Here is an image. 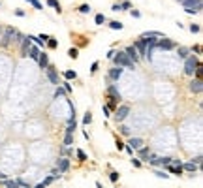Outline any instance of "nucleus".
Wrapping results in <instances>:
<instances>
[{
    "instance_id": "f257e3e1",
    "label": "nucleus",
    "mask_w": 203,
    "mask_h": 188,
    "mask_svg": "<svg viewBox=\"0 0 203 188\" xmlns=\"http://www.w3.org/2000/svg\"><path fill=\"white\" fill-rule=\"evenodd\" d=\"M113 62H115V66H118V68H128V70H134V68H136V64H134V62H132L128 57H126V53H124V51L115 53Z\"/></svg>"
},
{
    "instance_id": "f03ea898",
    "label": "nucleus",
    "mask_w": 203,
    "mask_h": 188,
    "mask_svg": "<svg viewBox=\"0 0 203 188\" xmlns=\"http://www.w3.org/2000/svg\"><path fill=\"white\" fill-rule=\"evenodd\" d=\"M183 8H184L186 13H190V15L199 13L201 8H203V0H183Z\"/></svg>"
},
{
    "instance_id": "7ed1b4c3",
    "label": "nucleus",
    "mask_w": 203,
    "mask_h": 188,
    "mask_svg": "<svg viewBox=\"0 0 203 188\" xmlns=\"http://www.w3.org/2000/svg\"><path fill=\"white\" fill-rule=\"evenodd\" d=\"M198 66H201L198 57H194V55H192V57L184 58V73L186 75H194V72L198 70Z\"/></svg>"
},
{
    "instance_id": "20e7f679",
    "label": "nucleus",
    "mask_w": 203,
    "mask_h": 188,
    "mask_svg": "<svg viewBox=\"0 0 203 188\" xmlns=\"http://www.w3.org/2000/svg\"><path fill=\"white\" fill-rule=\"evenodd\" d=\"M175 47H177V41H173L169 38H162L156 41V49H160V51H171Z\"/></svg>"
},
{
    "instance_id": "39448f33",
    "label": "nucleus",
    "mask_w": 203,
    "mask_h": 188,
    "mask_svg": "<svg viewBox=\"0 0 203 188\" xmlns=\"http://www.w3.org/2000/svg\"><path fill=\"white\" fill-rule=\"evenodd\" d=\"M122 98H121V92H118V88L115 87V85H109L107 87V102H113V103H117L118 106V102H121Z\"/></svg>"
},
{
    "instance_id": "423d86ee",
    "label": "nucleus",
    "mask_w": 203,
    "mask_h": 188,
    "mask_svg": "<svg viewBox=\"0 0 203 188\" xmlns=\"http://www.w3.org/2000/svg\"><path fill=\"white\" fill-rule=\"evenodd\" d=\"M128 115H130V106H118V107L115 109V117H113V119H115L117 122H122Z\"/></svg>"
},
{
    "instance_id": "0eeeda50",
    "label": "nucleus",
    "mask_w": 203,
    "mask_h": 188,
    "mask_svg": "<svg viewBox=\"0 0 203 188\" xmlns=\"http://www.w3.org/2000/svg\"><path fill=\"white\" fill-rule=\"evenodd\" d=\"M15 32H17V30L13 28V26H8V28L4 30V36L0 38V43H2V45H8L10 41H13V38H15Z\"/></svg>"
},
{
    "instance_id": "6e6552de",
    "label": "nucleus",
    "mask_w": 203,
    "mask_h": 188,
    "mask_svg": "<svg viewBox=\"0 0 203 188\" xmlns=\"http://www.w3.org/2000/svg\"><path fill=\"white\" fill-rule=\"evenodd\" d=\"M124 53H126V57H128L132 62H134V64H136V62L139 60V58H141V57H139V55H137V51L134 49V45H128V47H126V49H124Z\"/></svg>"
},
{
    "instance_id": "1a4fd4ad",
    "label": "nucleus",
    "mask_w": 203,
    "mask_h": 188,
    "mask_svg": "<svg viewBox=\"0 0 203 188\" xmlns=\"http://www.w3.org/2000/svg\"><path fill=\"white\" fill-rule=\"evenodd\" d=\"M45 72H47V77H49V81H51L53 85H58V75H57V70H55L51 64H49V66L45 68Z\"/></svg>"
},
{
    "instance_id": "9d476101",
    "label": "nucleus",
    "mask_w": 203,
    "mask_h": 188,
    "mask_svg": "<svg viewBox=\"0 0 203 188\" xmlns=\"http://www.w3.org/2000/svg\"><path fill=\"white\" fill-rule=\"evenodd\" d=\"M57 169H58V173L68 171V169H70V160L64 158V156H60V158H58V162H57Z\"/></svg>"
},
{
    "instance_id": "9b49d317",
    "label": "nucleus",
    "mask_w": 203,
    "mask_h": 188,
    "mask_svg": "<svg viewBox=\"0 0 203 188\" xmlns=\"http://www.w3.org/2000/svg\"><path fill=\"white\" fill-rule=\"evenodd\" d=\"M190 92H194V94H199L201 90H203V85H201V79H192L190 81Z\"/></svg>"
},
{
    "instance_id": "f8f14e48",
    "label": "nucleus",
    "mask_w": 203,
    "mask_h": 188,
    "mask_svg": "<svg viewBox=\"0 0 203 188\" xmlns=\"http://www.w3.org/2000/svg\"><path fill=\"white\" fill-rule=\"evenodd\" d=\"M121 77H122V68L115 66V68L109 70V79H111V81H118Z\"/></svg>"
},
{
    "instance_id": "ddd939ff",
    "label": "nucleus",
    "mask_w": 203,
    "mask_h": 188,
    "mask_svg": "<svg viewBox=\"0 0 203 188\" xmlns=\"http://www.w3.org/2000/svg\"><path fill=\"white\" fill-rule=\"evenodd\" d=\"M38 64H40V68H41V70H45V68L49 66V55H47V53L40 51V57H38Z\"/></svg>"
},
{
    "instance_id": "4468645a",
    "label": "nucleus",
    "mask_w": 203,
    "mask_h": 188,
    "mask_svg": "<svg viewBox=\"0 0 203 188\" xmlns=\"http://www.w3.org/2000/svg\"><path fill=\"white\" fill-rule=\"evenodd\" d=\"M139 38H156V40H162L164 34H162V32H156V30H147V32H143Z\"/></svg>"
},
{
    "instance_id": "2eb2a0df",
    "label": "nucleus",
    "mask_w": 203,
    "mask_h": 188,
    "mask_svg": "<svg viewBox=\"0 0 203 188\" xmlns=\"http://www.w3.org/2000/svg\"><path fill=\"white\" fill-rule=\"evenodd\" d=\"M30 40H28V36H26L25 40H23V43H21V55H23V57H26V53H28V49H30Z\"/></svg>"
},
{
    "instance_id": "dca6fc26",
    "label": "nucleus",
    "mask_w": 203,
    "mask_h": 188,
    "mask_svg": "<svg viewBox=\"0 0 203 188\" xmlns=\"http://www.w3.org/2000/svg\"><path fill=\"white\" fill-rule=\"evenodd\" d=\"M28 57L32 58V60H38V57H40V47L38 45H30V49H28Z\"/></svg>"
},
{
    "instance_id": "f3484780",
    "label": "nucleus",
    "mask_w": 203,
    "mask_h": 188,
    "mask_svg": "<svg viewBox=\"0 0 203 188\" xmlns=\"http://www.w3.org/2000/svg\"><path fill=\"white\" fill-rule=\"evenodd\" d=\"M177 55H179V58H186V57H190V47L181 45L179 49H177Z\"/></svg>"
},
{
    "instance_id": "a211bd4d",
    "label": "nucleus",
    "mask_w": 203,
    "mask_h": 188,
    "mask_svg": "<svg viewBox=\"0 0 203 188\" xmlns=\"http://www.w3.org/2000/svg\"><path fill=\"white\" fill-rule=\"evenodd\" d=\"M130 147L141 149V147H143V139H141V137H132V139H130Z\"/></svg>"
},
{
    "instance_id": "6ab92c4d",
    "label": "nucleus",
    "mask_w": 203,
    "mask_h": 188,
    "mask_svg": "<svg viewBox=\"0 0 203 188\" xmlns=\"http://www.w3.org/2000/svg\"><path fill=\"white\" fill-rule=\"evenodd\" d=\"M183 169H184V171H188V173H196V169H198V166H196V164H192V162H186V164H183Z\"/></svg>"
},
{
    "instance_id": "aec40b11",
    "label": "nucleus",
    "mask_w": 203,
    "mask_h": 188,
    "mask_svg": "<svg viewBox=\"0 0 203 188\" xmlns=\"http://www.w3.org/2000/svg\"><path fill=\"white\" fill-rule=\"evenodd\" d=\"M122 23H121V21H111V23H109V28L111 30H122Z\"/></svg>"
},
{
    "instance_id": "412c9836",
    "label": "nucleus",
    "mask_w": 203,
    "mask_h": 188,
    "mask_svg": "<svg viewBox=\"0 0 203 188\" xmlns=\"http://www.w3.org/2000/svg\"><path fill=\"white\" fill-rule=\"evenodd\" d=\"M167 169H169L171 173H175V175H181V173H183V166H167Z\"/></svg>"
},
{
    "instance_id": "4be33fe9",
    "label": "nucleus",
    "mask_w": 203,
    "mask_h": 188,
    "mask_svg": "<svg viewBox=\"0 0 203 188\" xmlns=\"http://www.w3.org/2000/svg\"><path fill=\"white\" fill-rule=\"evenodd\" d=\"M75 77H77V72H73V70H66V72H64V79L66 81L75 79Z\"/></svg>"
},
{
    "instance_id": "5701e85b",
    "label": "nucleus",
    "mask_w": 203,
    "mask_h": 188,
    "mask_svg": "<svg viewBox=\"0 0 203 188\" xmlns=\"http://www.w3.org/2000/svg\"><path fill=\"white\" fill-rule=\"evenodd\" d=\"M47 4L51 6V8H55V11H62V8H60V4H58V0H47Z\"/></svg>"
},
{
    "instance_id": "b1692460",
    "label": "nucleus",
    "mask_w": 203,
    "mask_h": 188,
    "mask_svg": "<svg viewBox=\"0 0 203 188\" xmlns=\"http://www.w3.org/2000/svg\"><path fill=\"white\" fill-rule=\"evenodd\" d=\"M92 11V8H90L88 4H81L79 6V13H83V15H87V13H90Z\"/></svg>"
},
{
    "instance_id": "393cba45",
    "label": "nucleus",
    "mask_w": 203,
    "mask_h": 188,
    "mask_svg": "<svg viewBox=\"0 0 203 188\" xmlns=\"http://www.w3.org/2000/svg\"><path fill=\"white\" fill-rule=\"evenodd\" d=\"M149 154H151L149 147H141V149H139V156H141V158H149Z\"/></svg>"
},
{
    "instance_id": "a878e982",
    "label": "nucleus",
    "mask_w": 203,
    "mask_h": 188,
    "mask_svg": "<svg viewBox=\"0 0 203 188\" xmlns=\"http://www.w3.org/2000/svg\"><path fill=\"white\" fill-rule=\"evenodd\" d=\"M47 47H49V49H57V47H58L57 40H55V38H49V40H47Z\"/></svg>"
},
{
    "instance_id": "bb28decb",
    "label": "nucleus",
    "mask_w": 203,
    "mask_h": 188,
    "mask_svg": "<svg viewBox=\"0 0 203 188\" xmlns=\"http://www.w3.org/2000/svg\"><path fill=\"white\" fill-rule=\"evenodd\" d=\"M77 55H79V49H77V47H72V49L68 51V57H70V58H77Z\"/></svg>"
},
{
    "instance_id": "cd10ccee",
    "label": "nucleus",
    "mask_w": 203,
    "mask_h": 188,
    "mask_svg": "<svg viewBox=\"0 0 203 188\" xmlns=\"http://www.w3.org/2000/svg\"><path fill=\"white\" fill-rule=\"evenodd\" d=\"M90 122H92V113H90V111H87L85 117H83V124H90Z\"/></svg>"
},
{
    "instance_id": "c85d7f7f",
    "label": "nucleus",
    "mask_w": 203,
    "mask_h": 188,
    "mask_svg": "<svg viewBox=\"0 0 203 188\" xmlns=\"http://www.w3.org/2000/svg\"><path fill=\"white\" fill-rule=\"evenodd\" d=\"M94 21H96V25H103L106 23V15H103V13H98Z\"/></svg>"
},
{
    "instance_id": "c756f323",
    "label": "nucleus",
    "mask_w": 203,
    "mask_h": 188,
    "mask_svg": "<svg viewBox=\"0 0 203 188\" xmlns=\"http://www.w3.org/2000/svg\"><path fill=\"white\" fill-rule=\"evenodd\" d=\"M26 2H30V4H32V6H34V8H36V10H41V8H43L40 0H26Z\"/></svg>"
},
{
    "instance_id": "7c9ffc66",
    "label": "nucleus",
    "mask_w": 203,
    "mask_h": 188,
    "mask_svg": "<svg viewBox=\"0 0 203 188\" xmlns=\"http://www.w3.org/2000/svg\"><path fill=\"white\" fill-rule=\"evenodd\" d=\"M72 141H73V136H72V134H66V136H64V145L68 147V145H72Z\"/></svg>"
},
{
    "instance_id": "2f4dec72",
    "label": "nucleus",
    "mask_w": 203,
    "mask_h": 188,
    "mask_svg": "<svg viewBox=\"0 0 203 188\" xmlns=\"http://www.w3.org/2000/svg\"><path fill=\"white\" fill-rule=\"evenodd\" d=\"M28 40H30V41H36V45H38V47H43V45H45V43H41V41H40L38 36H28Z\"/></svg>"
},
{
    "instance_id": "473e14b6",
    "label": "nucleus",
    "mask_w": 203,
    "mask_h": 188,
    "mask_svg": "<svg viewBox=\"0 0 203 188\" xmlns=\"http://www.w3.org/2000/svg\"><path fill=\"white\" fill-rule=\"evenodd\" d=\"M121 10H132V4L128 0H124V2H121Z\"/></svg>"
},
{
    "instance_id": "72a5a7b5",
    "label": "nucleus",
    "mask_w": 203,
    "mask_h": 188,
    "mask_svg": "<svg viewBox=\"0 0 203 188\" xmlns=\"http://www.w3.org/2000/svg\"><path fill=\"white\" fill-rule=\"evenodd\" d=\"M15 43H23V40H25V36H23V34H21V32H15Z\"/></svg>"
},
{
    "instance_id": "f704fd0d",
    "label": "nucleus",
    "mask_w": 203,
    "mask_h": 188,
    "mask_svg": "<svg viewBox=\"0 0 203 188\" xmlns=\"http://www.w3.org/2000/svg\"><path fill=\"white\" fill-rule=\"evenodd\" d=\"M77 158L81 160V162H85V160H87V154H85V152H83V151L79 149V151H77Z\"/></svg>"
},
{
    "instance_id": "c9c22d12",
    "label": "nucleus",
    "mask_w": 203,
    "mask_h": 188,
    "mask_svg": "<svg viewBox=\"0 0 203 188\" xmlns=\"http://www.w3.org/2000/svg\"><path fill=\"white\" fill-rule=\"evenodd\" d=\"M118 130H121V134H122V136H130V128H128V126H121Z\"/></svg>"
},
{
    "instance_id": "e433bc0d",
    "label": "nucleus",
    "mask_w": 203,
    "mask_h": 188,
    "mask_svg": "<svg viewBox=\"0 0 203 188\" xmlns=\"http://www.w3.org/2000/svg\"><path fill=\"white\" fill-rule=\"evenodd\" d=\"M154 175H156L158 179H167V173H164V171H156V169H154Z\"/></svg>"
},
{
    "instance_id": "4c0bfd02",
    "label": "nucleus",
    "mask_w": 203,
    "mask_h": 188,
    "mask_svg": "<svg viewBox=\"0 0 203 188\" xmlns=\"http://www.w3.org/2000/svg\"><path fill=\"white\" fill-rule=\"evenodd\" d=\"M199 30H201V28H199V25H190V32H192V34H198Z\"/></svg>"
},
{
    "instance_id": "58836bf2",
    "label": "nucleus",
    "mask_w": 203,
    "mask_h": 188,
    "mask_svg": "<svg viewBox=\"0 0 203 188\" xmlns=\"http://www.w3.org/2000/svg\"><path fill=\"white\" fill-rule=\"evenodd\" d=\"M38 38H40V41H41V43H47V40L51 38V36H47V34H40Z\"/></svg>"
},
{
    "instance_id": "ea45409f",
    "label": "nucleus",
    "mask_w": 203,
    "mask_h": 188,
    "mask_svg": "<svg viewBox=\"0 0 203 188\" xmlns=\"http://www.w3.org/2000/svg\"><path fill=\"white\" fill-rule=\"evenodd\" d=\"M132 164H134V168H141V160L139 158H132Z\"/></svg>"
},
{
    "instance_id": "a19ab883",
    "label": "nucleus",
    "mask_w": 203,
    "mask_h": 188,
    "mask_svg": "<svg viewBox=\"0 0 203 188\" xmlns=\"http://www.w3.org/2000/svg\"><path fill=\"white\" fill-rule=\"evenodd\" d=\"M109 179L113 181V183H117V181H118V173H117V171H113V173L109 175Z\"/></svg>"
},
{
    "instance_id": "79ce46f5",
    "label": "nucleus",
    "mask_w": 203,
    "mask_h": 188,
    "mask_svg": "<svg viewBox=\"0 0 203 188\" xmlns=\"http://www.w3.org/2000/svg\"><path fill=\"white\" fill-rule=\"evenodd\" d=\"M130 13H132V17H136V19H139V17H141V13H139L137 10H130Z\"/></svg>"
},
{
    "instance_id": "37998d69",
    "label": "nucleus",
    "mask_w": 203,
    "mask_h": 188,
    "mask_svg": "<svg viewBox=\"0 0 203 188\" xmlns=\"http://www.w3.org/2000/svg\"><path fill=\"white\" fill-rule=\"evenodd\" d=\"M62 94H64V88H57V90H55V96H57V98H58V96H62Z\"/></svg>"
},
{
    "instance_id": "c03bdc74",
    "label": "nucleus",
    "mask_w": 203,
    "mask_h": 188,
    "mask_svg": "<svg viewBox=\"0 0 203 188\" xmlns=\"http://www.w3.org/2000/svg\"><path fill=\"white\" fill-rule=\"evenodd\" d=\"M98 66H100V64H98V62H94V64L90 66V73H96V70H98Z\"/></svg>"
},
{
    "instance_id": "a18cd8bd",
    "label": "nucleus",
    "mask_w": 203,
    "mask_h": 188,
    "mask_svg": "<svg viewBox=\"0 0 203 188\" xmlns=\"http://www.w3.org/2000/svg\"><path fill=\"white\" fill-rule=\"evenodd\" d=\"M102 111H103V115H106V117H109V115H111V111L107 109V106H102Z\"/></svg>"
},
{
    "instance_id": "49530a36",
    "label": "nucleus",
    "mask_w": 203,
    "mask_h": 188,
    "mask_svg": "<svg viewBox=\"0 0 203 188\" xmlns=\"http://www.w3.org/2000/svg\"><path fill=\"white\" fill-rule=\"evenodd\" d=\"M111 10H113V11H122V10H121V2H118V4H113V8H111Z\"/></svg>"
},
{
    "instance_id": "de8ad7c7",
    "label": "nucleus",
    "mask_w": 203,
    "mask_h": 188,
    "mask_svg": "<svg viewBox=\"0 0 203 188\" xmlns=\"http://www.w3.org/2000/svg\"><path fill=\"white\" fill-rule=\"evenodd\" d=\"M64 92H72V87H70V83H64Z\"/></svg>"
},
{
    "instance_id": "09e8293b",
    "label": "nucleus",
    "mask_w": 203,
    "mask_h": 188,
    "mask_svg": "<svg viewBox=\"0 0 203 188\" xmlns=\"http://www.w3.org/2000/svg\"><path fill=\"white\" fill-rule=\"evenodd\" d=\"M15 15L17 17H25V11L23 10H15Z\"/></svg>"
},
{
    "instance_id": "8fccbe9b",
    "label": "nucleus",
    "mask_w": 203,
    "mask_h": 188,
    "mask_svg": "<svg viewBox=\"0 0 203 188\" xmlns=\"http://www.w3.org/2000/svg\"><path fill=\"white\" fill-rule=\"evenodd\" d=\"M194 53H196V55H201V47L196 45V47H194Z\"/></svg>"
},
{
    "instance_id": "3c124183",
    "label": "nucleus",
    "mask_w": 203,
    "mask_h": 188,
    "mask_svg": "<svg viewBox=\"0 0 203 188\" xmlns=\"http://www.w3.org/2000/svg\"><path fill=\"white\" fill-rule=\"evenodd\" d=\"M6 179H8V175H6V173H2V171H0V181H2V183H4Z\"/></svg>"
},
{
    "instance_id": "603ef678",
    "label": "nucleus",
    "mask_w": 203,
    "mask_h": 188,
    "mask_svg": "<svg viewBox=\"0 0 203 188\" xmlns=\"http://www.w3.org/2000/svg\"><path fill=\"white\" fill-rule=\"evenodd\" d=\"M113 57H115V51H113V49H111V51L107 53V58H113Z\"/></svg>"
},
{
    "instance_id": "864d4df0",
    "label": "nucleus",
    "mask_w": 203,
    "mask_h": 188,
    "mask_svg": "<svg viewBox=\"0 0 203 188\" xmlns=\"http://www.w3.org/2000/svg\"><path fill=\"white\" fill-rule=\"evenodd\" d=\"M117 149H118V151H122V149H124V145H122L121 141H117Z\"/></svg>"
},
{
    "instance_id": "5fc2aeb1",
    "label": "nucleus",
    "mask_w": 203,
    "mask_h": 188,
    "mask_svg": "<svg viewBox=\"0 0 203 188\" xmlns=\"http://www.w3.org/2000/svg\"><path fill=\"white\" fill-rule=\"evenodd\" d=\"M124 151L128 152V154H134V151H132V147H124Z\"/></svg>"
},
{
    "instance_id": "6e6d98bb",
    "label": "nucleus",
    "mask_w": 203,
    "mask_h": 188,
    "mask_svg": "<svg viewBox=\"0 0 203 188\" xmlns=\"http://www.w3.org/2000/svg\"><path fill=\"white\" fill-rule=\"evenodd\" d=\"M0 38H2V28H0Z\"/></svg>"
},
{
    "instance_id": "4d7b16f0",
    "label": "nucleus",
    "mask_w": 203,
    "mask_h": 188,
    "mask_svg": "<svg viewBox=\"0 0 203 188\" xmlns=\"http://www.w3.org/2000/svg\"><path fill=\"white\" fill-rule=\"evenodd\" d=\"M181 2H183V0H181Z\"/></svg>"
}]
</instances>
